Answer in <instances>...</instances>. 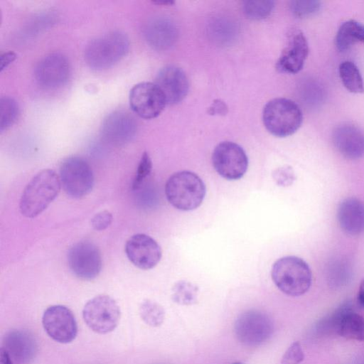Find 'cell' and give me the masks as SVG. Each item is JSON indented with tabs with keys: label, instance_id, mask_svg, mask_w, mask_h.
Instances as JSON below:
<instances>
[{
	"label": "cell",
	"instance_id": "obj_39",
	"mask_svg": "<svg viewBox=\"0 0 364 364\" xmlns=\"http://www.w3.org/2000/svg\"><path fill=\"white\" fill-rule=\"evenodd\" d=\"M232 364H243V363H241V362H235V363H232Z\"/></svg>",
	"mask_w": 364,
	"mask_h": 364
},
{
	"label": "cell",
	"instance_id": "obj_16",
	"mask_svg": "<svg viewBox=\"0 0 364 364\" xmlns=\"http://www.w3.org/2000/svg\"><path fill=\"white\" fill-rule=\"evenodd\" d=\"M100 132L107 141L117 145L124 144L134 136L136 122L129 112L116 110L104 119Z\"/></svg>",
	"mask_w": 364,
	"mask_h": 364
},
{
	"label": "cell",
	"instance_id": "obj_27",
	"mask_svg": "<svg viewBox=\"0 0 364 364\" xmlns=\"http://www.w3.org/2000/svg\"><path fill=\"white\" fill-rule=\"evenodd\" d=\"M19 107L17 102L9 96L0 99V131L3 132L12 126L18 118Z\"/></svg>",
	"mask_w": 364,
	"mask_h": 364
},
{
	"label": "cell",
	"instance_id": "obj_1",
	"mask_svg": "<svg viewBox=\"0 0 364 364\" xmlns=\"http://www.w3.org/2000/svg\"><path fill=\"white\" fill-rule=\"evenodd\" d=\"M60 188V177L53 170L38 172L22 193L19 203L21 214L28 218L38 216L57 197Z\"/></svg>",
	"mask_w": 364,
	"mask_h": 364
},
{
	"label": "cell",
	"instance_id": "obj_34",
	"mask_svg": "<svg viewBox=\"0 0 364 364\" xmlns=\"http://www.w3.org/2000/svg\"><path fill=\"white\" fill-rule=\"evenodd\" d=\"M228 112V107L224 102L216 100L208 109V113L213 115H224Z\"/></svg>",
	"mask_w": 364,
	"mask_h": 364
},
{
	"label": "cell",
	"instance_id": "obj_2",
	"mask_svg": "<svg viewBox=\"0 0 364 364\" xmlns=\"http://www.w3.org/2000/svg\"><path fill=\"white\" fill-rule=\"evenodd\" d=\"M129 41L121 31H112L92 39L87 45L84 58L94 70H103L120 61L128 53Z\"/></svg>",
	"mask_w": 364,
	"mask_h": 364
},
{
	"label": "cell",
	"instance_id": "obj_18",
	"mask_svg": "<svg viewBox=\"0 0 364 364\" xmlns=\"http://www.w3.org/2000/svg\"><path fill=\"white\" fill-rule=\"evenodd\" d=\"M3 345L2 348L11 358L21 364L32 361L38 350L34 336L25 330L14 329L7 332L4 337Z\"/></svg>",
	"mask_w": 364,
	"mask_h": 364
},
{
	"label": "cell",
	"instance_id": "obj_28",
	"mask_svg": "<svg viewBox=\"0 0 364 364\" xmlns=\"http://www.w3.org/2000/svg\"><path fill=\"white\" fill-rule=\"evenodd\" d=\"M274 6L273 1L250 0L243 1L245 16L252 20H261L270 15Z\"/></svg>",
	"mask_w": 364,
	"mask_h": 364
},
{
	"label": "cell",
	"instance_id": "obj_31",
	"mask_svg": "<svg viewBox=\"0 0 364 364\" xmlns=\"http://www.w3.org/2000/svg\"><path fill=\"white\" fill-rule=\"evenodd\" d=\"M304 359V353L299 341L292 343L284 353L280 364H300Z\"/></svg>",
	"mask_w": 364,
	"mask_h": 364
},
{
	"label": "cell",
	"instance_id": "obj_38",
	"mask_svg": "<svg viewBox=\"0 0 364 364\" xmlns=\"http://www.w3.org/2000/svg\"><path fill=\"white\" fill-rule=\"evenodd\" d=\"M153 3L159 5L171 6L174 4V1L171 0H155L152 1Z\"/></svg>",
	"mask_w": 364,
	"mask_h": 364
},
{
	"label": "cell",
	"instance_id": "obj_4",
	"mask_svg": "<svg viewBox=\"0 0 364 364\" xmlns=\"http://www.w3.org/2000/svg\"><path fill=\"white\" fill-rule=\"evenodd\" d=\"M206 188L203 180L195 173L181 171L172 174L165 186V193L170 204L176 209L188 211L200 205Z\"/></svg>",
	"mask_w": 364,
	"mask_h": 364
},
{
	"label": "cell",
	"instance_id": "obj_36",
	"mask_svg": "<svg viewBox=\"0 0 364 364\" xmlns=\"http://www.w3.org/2000/svg\"><path fill=\"white\" fill-rule=\"evenodd\" d=\"M357 300L359 305L364 307V279L360 284Z\"/></svg>",
	"mask_w": 364,
	"mask_h": 364
},
{
	"label": "cell",
	"instance_id": "obj_24",
	"mask_svg": "<svg viewBox=\"0 0 364 364\" xmlns=\"http://www.w3.org/2000/svg\"><path fill=\"white\" fill-rule=\"evenodd\" d=\"M339 76L344 87L350 92H364V81L360 70L352 61L342 62L338 68Z\"/></svg>",
	"mask_w": 364,
	"mask_h": 364
},
{
	"label": "cell",
	"instance_id": "obj_35",
	"mask_svg": "<svg viewBox=\"0 0 364 364\" xmlns=\"http://www.w3.org/2000/svg\"><path fill=\"white\" fill-rule=\"evenodd\" d=\"M16 58V54L13 51H8L3 53L0 57V70L3 71Z\"/></svg>",
	"mask_w": 364,
	"mask_h": 364
},
{
	"label": "cell",
	"instance_id": "obj_29",
	"mask_svg": "<svg viewBox=\"0 0 364 364\" xmlns=\"http://www.w3.org/2000/svg\"><path fill=\"white\" fill-rule=\"evenodd\" d=\"M321 6L319 1L299 0L290 2V10L297 18H306L316 14Z\"/></svg>",
	"mask_w": 364,
	"mask_h": 364
},
{
	"label": "cell",
	"instance_id": "obj_13",
	"mask_svg": "<svg viewBox=\"0 0 364 364\" xmlns=\"http://www.w3.org/2000/svg\"><path fill=\"white\" fill-rule=\"evenodd\" d=\"M71 73L68 58L60 53H52L42 58L34 70L37 83L48 90L61 87L67 83Z\"/></svg>",
	"mask_w": 364,
	"mask_h": 364
},
{
	"label": "cell",
	"instance_id": "obj_19",
	"mask_svg": "<svg viewBox=\"0 0 364 364\" xmlns=\"http://www.w3.org/2000/svg\"><path fill=\"white\" fill-rule=\"evenodd\" d=\"M332 139L335 147L344 157L358 159L364 156V132L359 127L341 124L333 130Z\"/></svg>",
	"mask_w": 364,
	"mask_h": 364
},
{
	"label": "cell",
	"instance_id": "obj_14",
	"mask_svg": "<svg viewBox=\"0 0 364 364\" xmlns=\"http://www.w3.org/2000/svg\"><path fill=\"white\" fill-rule=\"evenodd\" d=\"M125 252L134 265L144 270L154 267L162 255L161 249L156 241L143 233L135 234L127 240Z\"/></svg>",
	"mask_w": 364,
	"mask_h": 364
},
{
	"label": "cell",
	"instance_id": "obj_20",
	"mask_svg": "<svg viewBox=\"0 0 364 364\" xmlns=\"http://www.w3.org/2000/svg\"><path fill=\"white\" fill-rule=\"evenodd\" d=\"M338 223L348 235H358L364 231V203L356 198L344 199L337 211Z\"/></svg>",
	"mask_w": 364,
	"mask_h": 364
},
{
	"label": "cell",
	"instance_id": "obj_12",
	"mask_svg": "<svg viewBox=\"0 0 364 364\" xmlns=\"http://www.w3.org/2000/svg\"><path fill=\"white\" fill-rule=\"evenodd\" d=\"M42 324L47 334L60 343L73 341L77 333V325L73 312L63 305L48 307L42 317Z\"/></svg>",
	"mask_w": 364,
	"mask_h": 364
},
{
	"label": "cell",
	"instance_id": "obj_26",
	"mask_svg": "<svg viewBox=\"0 0 364 364\" xmlns=\"http://www.w3.org/2000/svg\"><path fill=\"white\" fill-rule=\"evenodd\" d=\"M139 315L145 323L151 327L161 326L165 319V311L157 302L146 299L139 306Z\"/></svg>",
	"mask_w": 364,
	"mask_h": 364
},
{
	"label": "cell",
	"instance_id": "obj_30",
	"mask_svg": "<svg viewBox=\"0 0 364 364\" xmlns=\"http://www.w3.org/2000/svg\"><path fill=\"white\" fill-rule=\"evenodd\" d=\"M152 169V161L147 152H144L138 165L136 173L132 183V189L137 190L145 179L149 176Z\"/></svg>",
	"mask_w": 364,
	"mask_h": 364
},
{
	"label": "cell",
	"instance_id": "obj_23",
	"mask_svg": "<svg viewBox=\"0 0 364 364\" xmlns=\"http://www.w3.org/2000/svg\"><path fill=\"white\" fill-rule=\"evenodd\" d=\"M172 28L168 21L160 18L154 19L144 28L146 40L155 48H165L171 41Z\"/></svg>",
	"mask_w": 364,
	"mask_h": 364
},
{
	"label": "cell",
	"instance_id": "obj_33",
	"mask_svg": "<svg viewBox=\"0 0 364 364\" xmlns=\"http://www.w3.org/2000/svg\"><path fill=\"white\" fill-rule=\"evenodd\" d=\"M112 218V215L109 211L103 210L92 218L91 225L95 230H104L110 225Z\"/></svg>",
	"mask_w": 364,
	"mask_h": 364
},
{
	"label": "cell",
	"instance_id": "obj_15",
	"mask_svg": "<svg viewBox=\"0 0 364 364\" xmlns=\"http://www.w3.org/2000/svg\"><path fill=\"white\" fill-rule=\"evenodd\" d=\"M308 54L306 36L301 31L294 30L289 36L287 46L277 61L276 68L282 73H297L303 68Z\"/></svg>",
	"mask_w": 364,
	"mask_h": 364
},
{
	"label": "cell",
	"instance_id": "obj_37",
	"mask_svg": "<svg viewBox=\"0 0 364 364\" xmlns=\"http://www.w3.org/2000/svg\"><path fill=\"white\" fill-rule=\"evenodd\" d=\"M0 364H13L11 357L2 348L0 350Z\"/></svg>",
	"mask_w": 364,
	"mask_h": 364
},
{
	"label": "cell",
	"instance_id": "obj_25",
	"mask_svg": "<svg viewBox=\"0 0 364 364\" xmlns=\"http://www.w3.org/2000/svg\"><path fill=\"white\" fill-rule=\"evenodd\" d=\"M198 288L191 282L179 281L172 288V299L180 305H193L197 302Z\"/></svg>",
	"mask_w": 364,
	"mask_h": 364
},
{
	"label": "cell",
	"instance_id": "obj_5",
	"mask_svg": "<svg viewBox=\"0 0 364 364\" xmlns=\"http://www.w3.org/2000/svg\"><path fill=\"white\" fill-rule=\"evenodd\" d=\"M262 120L264 127L272 135L286 137L299 129L303 114L296 102L287 98L278 97L265 105Z\"/></svg>",
	"mask_w": 364,
	"mask_h": 364
},
{
	"label": "cell",
	"instance_id": "obj_17",
	"mask_svg": "<svg viewBox=\"0 0 364 364\" xmlns=\"http://www.w3.org/2000/svg\"><path fill=\"white\" fill-rule=\"evenodd\" d=\"M155 83L161 90L169 105L181 102L187 95L189 89L185 72L176 65L163 68L157 74Z\"/></svg>",
	"mask_w": 364,
	"mask_h": 364
},
{
	"label": "cell",
	"instance_id": "obj_7",
	"mask_svg": "<svg viewBox=\"0 0 364 364\" xmlns=\"http://www.w3.org/2000/svg\"><path fill=\"white\" fill-rule=\"evenodd\" d=\"M60 180L65 192L73 198L89 194L94 185V176L89 164L78 156L65 159L60 167Z\"/></svg>",
	"mask_w": 364,
	"mask_h": 364
},
{
	"label": "cell",
	"instance_id": "obj_11",
	"mask_svg": "<svg viewBox=\"0 0 364 364\" xmlns=\"http://www.w3.org/2000/svg\"><path fill=\"white\" fill-rule=\"evenodd\" d=\"M68 262L72 272L83 280L96 278L102 265L98 247L89 241H80L74 244L68 251Z\"/></svg>",
	"mask_w": 364,
	"mask_h": 364
},
{
	"label": "cell",
	"instance_id": "obj_3",
	"mask_svg": "<svg viewBox=\"0 0 364 364\" xmlns=\"http://www.w3.org/2000/svg\"><path fill=\"white\" fill-rule=\"evenodd\" d=\"M271 276L276 287L291 296L304 294L312 282L308 264L296 256H286L277 259L272 265Z\"/></svg>",
	"mask_w": 364,
	"mask_h": 364
},
{
	"label": "cell",
	"instance_id": "obj_21",
	"mask_svg": "<svg viewBox=\"0 0 364 364\" xmlns=\"http://www.w3.org/2000/svg\"><path fill=\"white\" fill-rule=\"evenodd\" d=\"M336 333L348 340L364 341V318L353 311L351 304H343Z\"/></svg>",
	"mask_w": 364,
	"mask_h": 364
},
{
	"label": "cell",
	"instance_id": "obj_8",
	"mask_svg": "<svg viewBox=\"0 0 364 364\" xmlns=\"http://www.w3.org/2000/svg\"><path fill=\"white\" fill-rule=\"evenodd\" d=\"M82 317L87 326L94 332L105 334L117 326L120 309L109 296L98 295L89 300L82 310Z\"/></svg>",
	"mask_w": 364,
	"mask_h": 364
},
{
	"label": "cell",
	"instance_id": "obj_22",
	"mask_svg": "<svg viewBox=\"0 0 364 364\" xmlns=\"http://www.w3.org/2000/svg\"><path fill=\"white\" fill-rule=\"evenodd\" d=\"M358 43L364 44V24L353 19L344 21L336 35V48L344 53Z\"/></svg>",
	"mask_w": 364,
	"mask_h": 364
},
{
	"label": "cell",
	"instance_id": "obj_32",
	"mask_svg": "<svg viewBox=\"0 0 364 364\" xmlns=\"http://www.w3.org/2000/svg\"><path fill=\"white\" fill-rule=\"evenodd\" d=\"M275 183L279 186H289L291 185L296 177L292 168L289 166H283L276 169L272 174Z\"/></svg>",
	"mask_w": 364,
	"mask_h": 364
},
{
	"label": "cell",
	"instance_id": "obj_10",
	"mask_svg": "<svg viewBox=\"0 0 364 364\" xmlns=\"http://www.w3.org/2000/svg\"><path fill=\"white\" fill-rule=\"evenodd\" d=\"M166 104L164 94L155 82H139L130 90V107L134 113L143 119L157 117Z\"/></svg>",
	"mask_w": 364,
	"mask_h": 364
},
{
	"label": "cell",
	"instance_id": "obj_9",
	"mask_svg": "<svg viewBox=\"0 0 364 364\" xmlns=\"http://www.w3.org/2000/svg\"><path fill=\"white\" fill-rule=\"evenodd\" d=\"M212 163L217 173L230 181L241 178L248 167V158L244 149L232 141H223L214 149Z\"/></svg>",
	"mask_w": 364,
	"mask_h": 364
},
{
	"label": "cell",
	"instance_id": "obj_6",
	"mask_svg": "<svg viewBox=\"0 0 364 364\" xmlns=\"http://www.w3.org/2000/svg\"><path fill=\"white\" fill-rule=\"evenodd\" d=\"M274 323L266 313L248 310L235 320L234 331L237 340L248 346H257L267 341L273 334Z\"/></svg>",
	"mask_w": 364,
	"mask_h": 364
}]
</instances>
